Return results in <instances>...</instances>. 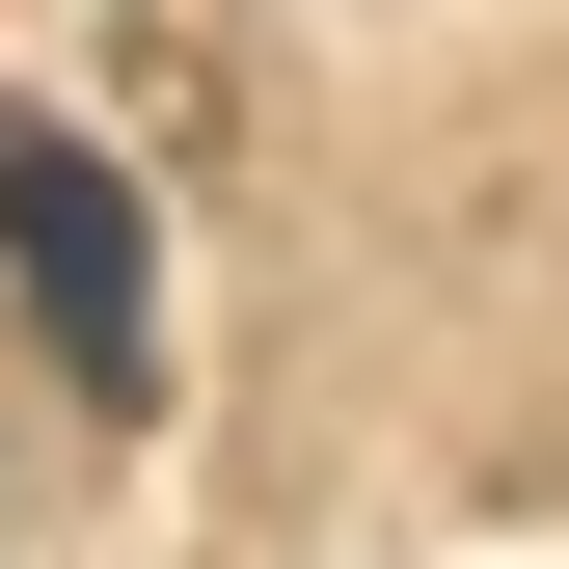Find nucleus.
Listing matches in <instances>:
<instances>
[{"label":"nucleus","instance_id":"f257e3e1","mask_svg":"<svg viewBox=\"0 0 569 569\" xmlns=\"http://www.w3.org/2000/svg\"><path fill=\"white\" fill-rule=\"evenodd\" d=\"M0 271H28V326H54V380H82V407L163 380V271H136V190L82 163V136H0Z\"/></svg>","mask_w":569,"mask_h":569}]
</instances>
